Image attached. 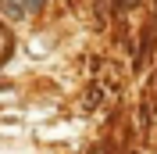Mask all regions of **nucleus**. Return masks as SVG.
Here are the masks:
<instances>
[{
    "label": "nucleus",
    "mask_w": 157,
    "mask_h": 154,
    "mask_svg": "<svg viewBox=\"0 0 157 154\" xmlns=\"http://www.w3.org/2000/svg\"><path fill=\"white\" fill-rule=\"evenodd\" d=\"M121 4H136V0H121Z\"/></svg>",
    "instance_id": "nucleus-1"
}]
</instances>
